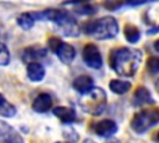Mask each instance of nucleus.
<instances>
[{"mask_svg": "<svg viewBox=\"0 0 159 143\" xmlns=\"http://www.w3.org/2000/svg\"><path fill=\"white\" fill-rule=\"evenodd\" d=\"M142 62V52L128 47L113 48L109 53V65L119 76L132 77L139 68Z\"/></svg>", "mask_w": 159, "mask_h": 143, "instance_id": "f257e3e1", "label": "nucleus"}, {"mask_svg": "<svg viewBox=\"0 0 159 143\" xmlns=\"http://www.w3.org/2000/svg\"><path fill=\"white\" fill-rule=\"evenodd\" d=\"M83 32L97 40L114 39L118 34V22L112 16H104L101 19L87 21L83 25Z\"/></svg>", "mask_w": 159, "mask_h": 143, "instance_id": "f03ea898", "label": "nucleus"}, {"mask_svg": "<svg viewBox=\"0 0 159 143\" xmlns=\"http://www.w3.org/2000/svg\"><path fill=\"white\" fill-rule=\"evenodd\" d=\"M107 104V96L106 92L101 87H93L89 92L84 93L83 97L80 99L81 108L92 116L101 114Z\"/></svg>", "mask_w": 159, "mask_h": 143, "instance_id": "7ed1b4c3", "label": "nucleus"}, {"mask_svg": "<svg viewBox=\"0 0 159 143\" xmlns=\"http://www.w3.org/2000/svg\"><path fill=\"white\" fill-rule=\"evenodd\" d=\"M157 123H159L158 107H144L134 113L130 119V127L137 133H144Z\"/></svg>", "mask_w": 159, "mask_h": 143, "instance_id": "20e7f679", "label": "nucleus"}, {"mask_svg": "<svg viewBox=\"0 0 159 143\" xmlns=\"http://www.w3.org/2000/svg\"><path fill=\"white\" fill-rule=\"evenodd\" d=\"M48 47L51 48V51H53L56 53L58 60L65 65L72 63V61L76 57V51H75L73 46L67 42H63L58 37H50Z\"/></svg>", "mask_w": 159, "mask_h": 143, "instance_id": "39448f33", "label": "nucleus"}, {"mask_svg": "<svg viewBox=\"0 0 159 143\" xmlns=\"http://www.w3.org/2000/svg\"><path fill=\"white\" fill-rule=\"evenodd\" d=\"M82 57H83V61L84 63L91 67V68H94V70H98L102 67L103 65V60H102V55L98 50V47L94 45V44H86L83 46V50H82Z\"/></svg>", "mask_w": 159, "mask_h": 143, "instance_id": "423d86ee", "label": "nucleus"}, {"mask_svg": "<svg viewBox=\"0 0 159 143\" xmlns=\"http://www.w3.org/2000/svg\"><path fill=\"white\" fill-rule=\"evenodd\" d=\"M118 131V127H117V123L113 121V119H109V118H104V119H101L98 122L94 123L93 126V132L102 137V138H108V137H112L113 134H116Z\"/></svg>", "mask_w": 159, "mask_h": 143, "instance_id": "0eeeda50", "label": "nucleus"}, {"mask_svg": "<svg viewBox=\"0 0 159 143\" xmlns=\"http://www.w3.org/2000/svg\"><path fill=\"white\" fill-rule=\"evenodd\" d=\"M0 139H5L9 143H24L22 137L4 121H0Z\"/></svg>", "mask_w": 159, "mask_h": 143, "instance_id": "6e6552de", "label": "nucleus"}, {"mask_svg": "<svg viewBox=\"0 0 159 143\" xmlns=\"http://www.w3.org/2000/svg\"><path fill=\"white\" fill-rule=\"evenodd\" d=\"M51 107H52V97L46 92L39 93L32 102V109L37 113L47 112Z\"/></svg>", "mask_w": 159, "mask_h": 143, "instance_id": "1a4fd4ad", "label": "nucleus"}, {"mask_svg": "<svg viewBox=\"0 0 159 143\" xmlns=\"http://www.w3.org/2000/svg\"><path fill=\"white\" fill-rule=\"evenodd\" d=\"M133 103L135 106H145V104H154L155 101L153 99V97L147 87L139 86L133 95Z\"/></svg>", "mask_w": 159, "mask_h": 143, "instance_id": "9d476101", "label": "nucleus"}, {"mask_svg": "<svg viewBox=\"0 0 159 143\" xmlns=\"http://www.w3.org/2000/svg\"><path fill=\"white\" fill-rule=\"evenodd\" d=\"M73 88L80 92L81 95H84L87 92H89L93 87H94V81L91 76H87V75H81L78 77H76L73 80Z\"/></svg>", "mask_w": 159, "mask_h": 143, "instance_id": "9b49d317", "label": "nucleus"}, {"mask_svg": "<svg viewBox=\"0 0 159 143\" xmlns=\"http://www.w3.org/2000/svg\"><path fill=\"white\" fill-rule=\"evenodd\" d=\"M26 73H27V77H29L30 81L40 82V81L43 80L46 71H45V67L41 63L35 61V62H29L27 68H26Z\"/></svg>", "mask_w": 159, "mask_h": 143, "instance_id": "f8f14e48", "label": "nucleus"}, {"mask_svg": "<svg viewBox=\"0 0 159 143\" xmlns=\"http://www.w3.org/2000/svg\"><path fill=\"white\" fill-rule=\"evenodd\" d=\"M52 113L63 123H72L76 121V111L71 107H63V106H56L52 109Z\"/></svg>", "mask_w": 159, "mask_h": 143, "instance_id": "ddd939ff", "label": "nucleus"}, {"mask_svg": "<svg viewBox=\"0 0 159 143\" xmlns=\"http://www.w3.org/2000/svg\"><path fill=\"white\" fill-rule=\"evenodd\" d=\"M46 56V48L37 46H29L22 52V60L26 62H35Z\"/></svg>", "mask_w": 159, "mask_h": 143, "instance_id": "4468645a", "label": "nucleus"}, {"mask_svg": "<svg viewBox=\"0 0 159 143\" xmlns=\"http://www.w3.org/2000/svg\"><path fill=\"white\" fill-rule=\"evenodd\" d=\"M132 87V83L125 80H111L109 81V90L116 95L127 93Z\"/></svg>", "mask_w": 159, "mask_h": 143, "instance_id": "2eb2a0df", "label": "nucleus"}, {"mask_svg": "<svg viewBox=\"0 0 159 143\" xmlns=\"http://www.w3.org/2000/svg\"><path fill=\"white\" fill-rule=\"evenodd\" d=\"M123 34H124L125 40L129 44H137L139 41V39H140V31H139V29L137 26L132 25V24H127L124 26Z\"/></svg>", "mask_w": 159, "mask_h": 143, "instance_id": "dca6fc26", "label": "nucleus"}, {"mask_svg": "<svg viewBox=\"0 0 159 143\" xmlns=\"http://www.w3.org/2000/svg\"><path fill=\"white\" fill-rule=\"evenodd\" d=\"M16 114V108L11 104L1 93H0V116L2 117H14Z\"/></svg>", "mask_w": 159, "mask_h": 143, "instance_id": "f3484780", "label": "nucleus"}, {"mask_svg": "<svg viewBox=\"0 0 159 143\" xmlns=\"http://www.w3.org/2000/svg\"><path fill=\"white\" fill-rule=\"evenodd\" d=\"M17 24H19L22 29L29 30V29H31V27L34 26V24H35V17H34V15L30 14V12H22V14L17 17Z\"/></svg>", "mask_w": 159, "mask_h": 143, "instance_id": "a211bd4d", "label": "nucleus"}, {"mask_svg": "<svg viewBox=\"0 0 159 143\" xmlns=\"http://www.w3.org/2000/svg\"><path fill=\"white\" fill-rule=\"evenodd\" d=\"M145 67H147V71L150 75H153V76L157 75L159 72V57L158 56H150L147 60Z\"/></svg>", "mask_w": 159, "mask_h": 143, "instance_id": "6ab92c4d", "label": "nucleus"}, {"mask_svg": "<svg viewBox=\"0 0 159 143\" xmlns=\"http://www.w3.org/2000/svg\"><path fill=\"white\" fill-rule=\"evenodd\" d=\"M10 62V52L6 46L0 45V66H6Z\"/></svg>", "mask_w": 159, "mask_h": 143, "instance_id": "aec40b11", "label": "nucleus"}, {"mask_svg": "<svg viewBox=\"0 0 159 143\" xmlns=\"http://www.w3.org/2000/svg\"><path fill=\"white\" fill-rule=\"evenodd\" d=\"M76 11L80 14H84V15H91L96 11V9L91 5H83V2H81V5L78 7H76Z\"/></svg>", "mask_w": 159, "mask_h": 143, "instance_id": "412c9836", "label": "nucleus"}, {"mask_svg": "<svg viewBox=\"0 0 159 143\" xmlns=\"http://www.w3.org/2000/svg\"><path fill=\"white\" fill-rule=\"evenodd\" d=\"M149 1H153V0H124V2L127 5H130V6H138V5H143V4H147Z\"/></svg>", "mask_w": 159, "mask_h": 143, "instance_id": "4be33fe9", "label": "nucleus"}, {"mask_svg": "<svg viewBox=\"0 0 159 143\" xmlns=\"http://www.w3.org/2000/svg\"><path fill=\"white\" fill-rule=\"evenodd\" d=\"M159 32V25L158 26H155V27H153V29H150V30H148V35H153V34H158Z\"/></svg>", "mask_w": 159, "mask_h": 143, "instance_id": "5701e85b", "label": "nucleus"}, {"mask_svg": "<svg viewBox=\"0 0 159 143\" xmlns=\"http://www.w3.org/2000/svg\"><path fill=\"white\" fill-rule=\"evenodd\" d=\"M84 1H87V0H67V1H65V4H81Z\"/></svg>", "mask_w": 159, "mask_h": 143, "instance_id": "b1692460", "label": "nucleus"}, {"mask_svg": "<svg viewBox=\"0 0 159 143\" xmlns=\"http://www.w3.org/2000/svg\"><path fill=\"white\" fill-rule=\"evenodd\" d=\"M154 48H155V50L159 52V39H158V40L154 42Z\"/></svg>", "mask_w": 159, "mask_h": 143, "instance_id": "393cba45", "label": "nucleus"}, {"mask_svg": "<svg viewBox=\"0 0 159 143\" xmlns=\"http://www.w3.org/2000/svg\"><path fill=\"white\" fill-rule=\"evenodd\" d=\"M155 90H157V91L159 92V78H158L157 81H155Z\"/></svg>", "mask_w": 159, "mask_h": 143, "instance_id": "a878e982", "label": "nucleus"}, {"mask_svg": "<svg viewBox=\"0 0 159 143\" xmlns=\"http://www.w3.org/2000/svg\"><path fill=\"white\" fill-rule=\"evenodd\" d=\"M83 143H96V142H94V141H92V139H89V138H88V139H84V142H83Z\"/></svg>", "mask_w": 159, "mask_h": 143, "instance_id": "bb28decb", "label": "nucleus"}, {"mask_svg": "<svg viewBox=\"0 0 159 143\" xmlns=\"http://www.w3.org/2000/svg\"><path fill=\"white\" fill-rule=\"evenodd\" d=\"M0 143H9L7 141H5V139H0Z\"/></svg>", "mask_w": 159, "mask_h": 143, "instance_id": "cd10ccee", "label": "nucleus"}, {"mask_svg": "<svg viewBox=\"0 0 159 143\" xmlns=\"http://www.w3.org/2000/svg\"><path fill=\"white\" fill-rule=\"evenodd\" d=\"M157 141L159 142V132H158V134H157Z\"/></svg>", "mask_w": 159, "mask_h": 143, "instance_id": "c85d7f7f", "label": "nucleus"}, {"mask_svg": "<svg viewBox=\"0 0 159 143\" xmlns=\"http://www.w3.org/2000/svg\"><path fill=\"white\" fill-rule=\"evenodd\" d=\"M56 143H70V142H56Z\"/></svg>", "mask_w": 159, "mask_h": 143, "instance_id": "c756f323", "label": "nucleus"}]
</instances>
